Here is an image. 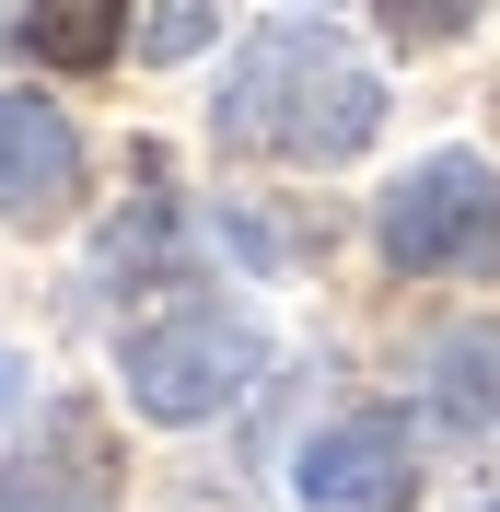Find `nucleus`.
I'll use <instances>...</instances> for the list:
<instances>
[{"label":"nucleus","instance_id":"39448f33","mask_svg":"<svg viewBox=\"0 0 500 512\" xmlns=\"http://www.w3.org/2000/svg\"><path fill=\"white\" fill-rule=\"evenodd\" d=\"M105 501H117V454H105L94 408H47V431L0 478V512H105Z\"/></svg>","mask_w":500,"mask_h":512},{"label":"nucleus","instance_id":"9d476101","mask_svg":"<svg viewBox=\"0 0 500 512\" xmlns=\"http://www.w3.org/2000/svg\"><path fill=\"white\" fill-rule=\"evenodd\" d=\"M477 512H500V501H477Z\"/></svg>","mask_w":500,"mask_h":512},{"label":"nucleus","instance_id":"6e6552de","mask_svg":"<svg viewBox=\"0 0 500 512\" xmlns=\"http://www.w3.org/2000/svg\"><path fill=\"white\" fill-rule=\"evenodd\" d=\"M384 12H396V35H454L477 0H384Z\"/></svg>","mask_w":500,"mask_h":512},{"label":"nucleus","instance_id":"423d86ee","mask_svg":"<svg viewBox=\"0 0 500 512\" xmlns=\"http://www.w3.org/2000/svg\"><path fill=\"white\" fill-rule=\"evenodd\" d=\"M82 198V128L35 94H0V222H59Z\"/></svg>","mask_w":500,"mask_h":512},{"label":"nucleus","instance_id":"7ed1b4c3","mask_svg":"<svg viewBox=\"0 0 500 512\" xmlns=\"http://www.w3.org/2000/svg\"><path fill=\"white\" fill-rule=\"evenodd\" d=\"M373 245L407 280H500V163L489 152H431L407 163L373 210Z\"/></svg>","mask_w":500,"mask_h":512},{"label":"nucleus","instance_id":"f03ea898","mask_svg":"<svg viewBox=\"0 0 500 512\" xmlns=\"http://www.w3.org/2000/svg\"><path fill=\"white\" fill-rule=\"evenodd\" d=\"M256 373H268V338H256V315H245V303H210V291H187V303H152V315H128V326H117V384H128V408L163 419V431L221 419Z\"/></svg>","mask_w":500,"mask_h":512},{"label":"nucleus","instance_id":"20e7f679","mask_svg":"<svg viewBox=\"0 0 500 512\" xmlns=\"http://www.w3.org/2000/svg\"><path fill=\"white\" fill-rule=\"evenodd\" d=\"M419 489V431L396 408H349L291 454V501L303 512H407Z\"/></svg>","mask_w":500,"mask_h":512},{"label":"nucleus","instance_id":"1a4fd4ad","mask_svg":"<svg viewBox=\"0 0 500 512\" xmlns=\"http://www.w3.org/2000/svg\"><path fill=\"white\" fill-rule=\"evenodd\" d=\"M12 396H24V361H12V350H0V419H12Z\"/></svg>","mask_w":500,"mask_h":512},{"label":"nucleus","instance_id":"0eeeda50","mask_svg":"<svg viewBox=\"0 0 500 512\" xmlns=\"http://www.w3.org/2000/svg\"><path fill=\"white\" fill-rule=\"evenodd\" d=\"M24 47L47 70H105L128 47V0H24Z\"/></svg>","mask_w":500,"mask_h":512},{"label":"nucleus","instance_id":"f257e3e1","mask_svg":"<svg viewBox=\"0 0 500 512\" xmlns=\"http://www.w3.org/2000/svg\"><path fill=\"white\" fill-rule=\"evenodd\" d=\"M210 128L233 140V152L256 163H349L373 152L384 128V70L361 59V47H338V24H314V12H280V24L245 35V59L221 70V105Z\"/></svg>","mask_w":500,"mask_h":512}]
</instances>
